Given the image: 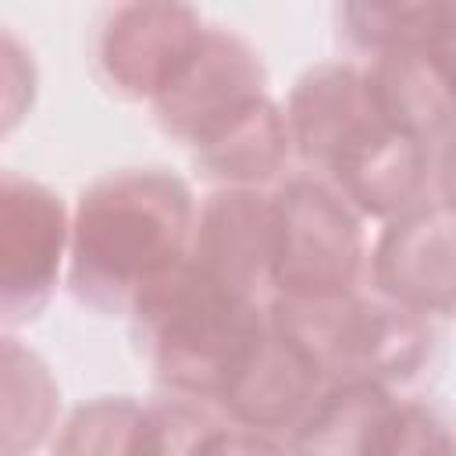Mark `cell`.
I'll return each mask as SVG.
<instances>
[{
  "instance_id": "cell-1",
  "label": "cell",
  "mask_w": 456,
  "mask_h": 456,
  "mask_svg": "<svg viewBox=\"0 0 456 456\" xmlns=\"http://www.w3.org/2000/svg\"><path fill=\"white\" fill-rule=\"evenodd\" d=\"M196 214L192 189L164 167L107 171L71 210V292L100 314H132L142 292L185 264Z\"/></svg>"
},
{
  "instance_id": "cell-2",
  "label": "cell",
  "mask_w": 456,
  "mask_h": 456,
  "mask_svg": "<svg viewBox=\"0 0 456 456\" xmlns=\"http://www.w3.org/2000/svg\"><path fill=\"white\" fill-rule=\"evenodd\" d=\"M128 317L153 374L178 395L214 403L267 328L256 296L214 281L189 256L142 292Z\"/></svg>"
},
{
  "instance_id": "cell-3",
  "label": "cell",
  "mask_w": 456,
  "mask_h": 456,
  "mask_svg": "<svg viewBox=\"0 0 456 456\" xmlns=\"http://www.w3.org/2000/svg\"><path fill=\"white\" fill-rule=\"evenodd\" d=\"M267 321L321 370L324 381H406L431 353V324L424 314L385 296L360 299L353 289L314 296L278 292Z\"/></svg>"
},
{
  "instance_id": "cell-4",
  "label": "cell",
  "mask_w": 456,
  "mask_h": 456,
  "mask_svg": "<svg viewBox=\"0 0 456 456\" xmlns=\"http://www.w3.org/2000/svg\"><path fill=\"white\" fill-rule=\"evenodd\" d=\"M271 285L292 296L346 292L363 271L360 210L317 178H289L271 196Z\"/></svg>"
},
{
  "instance_id": "cell-5",
  "label": "cell",
  "mask_w": 456,
  "mask_h": 456,
  "mask_svg": "<svg viewBox=\"0 0 456 456\" xmlns=\"http://www.w3.org/2000/svg\"><path fill=\"white\" fill-rule=\"evenodd\" d=\"M71 246V217L53 189L4 171L0 178V314L28 324L50 303Z\"/></svg>"
},
{
  "instance_id": "cell-6",
  "label": "cell",
  "mask_w": 456,
  "mask_h": 456,
  "mask_svg": "<svg viewBox=\"0 0 456 456\" xmlns=\"http://www.w3.org/2000/svg\"><path fill=\"white\" fill-rule=\"evenodd\" d=\"M203 32L189 0H121L100 28L96 61L110 89L153 103L196 53Z\"/></svg>"
},
{
  "instance_id": "cell-7",
  "label": "cell",
  "mask_w": 456,
  "mask_h": 456,
  "mask_svg": "<svg viewBox=\"0 0 456 456\" xmlns=\"http://www.w3.org/2000/svg\"><path fill=\"white\" fill-rule=\"evenodd\" d=\"M264 82V64L249 43L235 32L207 28L175 82L153 100V114L167 135L196 150L239 110L267 96Z\"/></svg>"
},
{
  "instance_id": "cell-8",
  "label": "cell",
  "mask_w": 456,
  "mask_h": 456,
  "mask_svg": "<svg viewBox=\"0 0 456 456\" xmlns=\"http://www.w3.org/2000/svg\"><path fill=\"white\" fill-rule=\"evenodd\" d=\"M370 274L385 299L413 314H456V210L445 203H413L388 217Z\"/></svg>"
},
{
  "instance_id": "cell-9",
  "label": "cell",
  "mask_w": 456,
  "mask_h": 456,
  "mask_svg": "<svg viewBox=\"0 0 456 456\" xmlns=\"http://www.w3.org/2000/svg\"><path fill=\"white\" fill-rule=\"evenodd\" d=\"M324 167L331 171L335 189L360 214L388 221L420 203L431 153L420 135L378 114L349 142H342Z\"/></svg>"
},
{
  "instance_id": "cell-10",
  "label": "cell",
  "mask_w": 456,
  "mask_h": 456,
  "mask_svg": "<svg viewBox=\"0 0 456 456\" xmlns=\"http://www.w3.org/2000/svg\"><path fill=\"white\" fill-rule=\"evenodd\" d=\"M271 253H274V214L271 200L246 185H224L207 196L196 214L189 260L207 271L214 281L256 296L264 281H271Z\"/></svg>"
},
{
  "instance_id": "cell-11",
  "label": "cell",
  "mask_w": 456,
  "mask_h": 456,
  "mask_svg": "<svg viewBox=\"0 0 456 456\" xmlns=\"http://www.w3.org/2000/svg\"><path fill=\"white\" fill-rule=\"evenodd\" d=\"M328 385L331 381H324L321 370L267 321L264 335L256 338L217 403L235 424L278 435L296 431Z\"/></svg>"
},
{
  "instance_id": "cell-12",
  "label": "cell",
  "mask_w": 456,
  "mask_h": 456,
  "mask_svg": "<svg viewBox=\"0 0 456 456\" xmlns=\"http://www.w3.org/2000/svg\"><path fill=\"white\" fill-rule=\"evenodd\" d=\"M381 107L367 86V71L349 64H317L289 93V132L292 146L310 164H328L342 142H349L367 121H374Z\"/></svg>"
},
{
  "instance_id": "cell-13",
  "label": "cell",
  "mask_w": 456,
  "mask_h": 456,
  "mask_svg": "<svg viewBox=\"0 0 456 456\" xmlns=\"http://www.w3.org/2000/svg\"><path fill=\"white\" fill-rule=\"evenodd\" d=\"M367 86L381 114L392 125L420 135L424 142L456 125V100L428 46L374 53V64L367 68Z\"/></svg>"
},
{
  "instance_id": "cell-14",
  "label": "cell",
  "mask_w": 456,
  "mask_h": 456,
  "mask_svg": "<svg viewBox=\"0 0 456 456\" xmlns=\"http://www.w3.org/2000/svg\"><path fill=\"white\" fill-rule=\"evenodd\" d=\"M289 150H292V132L285 110L271 96H260L232 121H224L214 135H207L192 153L203 175L224 185L253 189L281 171Z\"/></svg>"
},
{
  "instance_id": "cell-15",
  "label": "cell",
  "mask_w": 456,
  "mask_h": 456,
  "mask_svg": "<svg viewBox=\"0 0 456 456\" xmlns=\"http://www.w3.org/2000/svg\"><path fill=\"white\" fill-rule=\"evenodd\" d=\"M395 399L381 381L346 378L331 381L299 428L289 438V449H314V452H367L378 424L385 420Z\"/></svg>"
},
{
  "instance_id": "cell-16",
  "label": "cell",
  "mask_w": 456,
  "mask_h": 456,
  "mask_svg": "<svg viewBox=\"0 0 456 456\" xmlns=\"http://www.w3.org/2000/svg\"><path fill=\"white\" fill-rule=\"evenodd\" d=\"M57 385L46 370V363L18 346V338H4V452H25L36 449L53 420H57Z\"/></svg>"
},
{
  "instance_id": "cell-17",
  "label": "cell",
  "mask_w": 456,
  "mask_h": 456,
  "mask_svg": "<svg viewBox=\"0 0 456 456\" xmlns=\"http://www.w3.org/2000/svg\"><path fill=\"white\" fill-rule=\"evenodd\" d=\"M456 14V0H342L349 39L370 53L428 46Z\"/></svg>"
},
{
  "instance_id": "cell-18",
  "label": "cell",
  "mask_w": 456,
  "mask_h": 456,
  "mask_svg": "<svg viewBox=\"0 0 456 456\" xmlns=\"http://www.w3.org/2000/svg\"><path fill=\"white\" fill-rule=\"evenodd\" d=\"M142 406L128 395H103L78 406L53 449L61 452H135Z\"/></svg>"
},
{
  "instance_id": "cell-19",
  "label": "cell",
  "mask_w": 456,
  "mask_h": 456,
  "mask_svg": "<svg viewBox=\"0 0 456 456\" xmlns=\"http://www.w3.org/2000/svg\"><path fill=\"white\" fill-rule=\"evenodd\" d=\"M221 420H214L203 406L182 399H164L153 406H142L135 452H196L207 449Z\"/></svg>"
},
{
  "instance_id": "cell-20",
  "label": "cell",
  "mask_w": 456,
  "mask_h": 456,
  "mask_svg": "<svg viewBox=\"0 0 456 456\" xmlns=\"http://www.w3.org/2000/svg\"><path fill=\"white\" fill-rule=\"evenodd\" d=\"M367 452H456V431L424 403H392Z\"/></svg>"
},
{
  "instance_id": "cell-21",
  "label": "cell",
  "mask_w": 456,
  "mask_h": 456,
  "mask_svg": "<svg viewBox=\"0 0 456 456\" xmlns=\"http://www.w3.org/2000/svg\"><path fill=\"white\" fill-rule=\"evenodd\" d=\"M428 50H431V57L438 61V68H442V75H445V82H449V93H452V100H456V14L442 25V32L428 43Z\"/></svg>"
},
{
  "instance_id": "cell-22",
  "label": "cell",
  "mask_w": 456,
  "mask_h": 456,
  "mask_svg": "<svg viewBox=\"0 0 456 456\" xmlns=\"http://www.w3.org/2000/svg\"><path fill=\"white\" fill-rule=\"evenodd\" d=\"M438 192L442 203L456 210V125L445 132V146L438 153Z\"/></svg>"
}]
</instances>
